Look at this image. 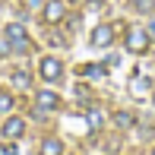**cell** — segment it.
<instances>
[{"label": "cell", "mask_w": 155, "mask_h": 155, "mask_svg": "<svg viewBox=\"0 0 155 155\" xmlns=\"http://www.w3.org/2000/svg\"><path fill=\"white\" fill-rule=\"evenodd\" d=\"M22 133H25V120L22 117H6L3 120V136L6 139H19Z\"/></svg>", "instance_id": "5b68a950"}, {"label": "cell", "mask_w": 155, "mask_h": 155, "mask_svg": "<svg viewBox=\"0 0 155 155\" xmlns=\"http://www.w3.org/2000/svg\"><path fill=\"white\" fill-rule=\"evenodd\" d=\"M114 124L120 127V130H127V127L136 124V114H130V111H117V114H114Z\"/></svg>", "instance_id": "30bf717a"}, {"label": "cell", "mask_w": 155, "mask_h": 155, "mask_svg": "<svg viewBox=\"0 0 155 155\" xmlns=\"http://www.w3.org/2000/svg\"><path fill=\"white\" fill-rule=\"evenodd\" d=\"M124 45H127V51H130V54H146V51H149V45H152V38H149V32H146V29L133 25V29L127 32V41H124Z\"/></svg>", "instance_id": "7a4b0ae2"}, {"label": "cell", "mask_w": 155, "mask_h": 155, "mask_svg": "<svg viewBox=\"0 0 155 155\" xmlns=\"http://www.w3.org/2000/svg\"><path fill=\"white\" fill-rule=\"evenodd\" d=\"M152 155H155V149H152Z\"/></svg>", "instance_id": "d6986e66"}, {"label": "cell", "mask_w": 155, "mask_h": 155, "mask_svg": "<svg viewBox=\"0 0 155 155\" xmlns=\"http://www.w3.org/2000/svg\"><path fill=\"white\" fill-rule=\"evenodd\" d=\"M146 32H149V38L155 41V22H149V29H146Z\"/></svg>", "instance_id": "e0dca14e"}, {"label": "cell", "mask_w": 155, "mask_h": 155, "mask_svg": "<svg viewBox=\"0 0 155 155\" xmlns=\"http://www.w3.org/2000/svg\"><path fill=\"white\" fill-rule=\"evenodd\" d=\"M10 54H13L10 41H6V35H0V57H10Z\"/></svg>", "instance_id": "7c38bea8"}, {"label": "cell", "mask_w": 155, "mask_h": 155, "mask_svg": "<svg viewBox=\"0 0 155 155\" xmlns=\"http://www.w3.org/2000/svg\"><path fill=\"white\" fill-rule=\"evenodd\" d=\"M38 76H41L45 82H57L60 76H63V63H60L57 57H45V60L38 63Z\"/></svg>", "instance_id": "3957f363"}, {"label": "cell", "mask_w": 155, "mask_h": 155, "mask_svg": "<svg viewBox=\"0 0 155 155\" xmlns=\"http://www.w3.org/2000/svg\"><path fill=\"white\" fill-rule=\"evenodd\" d=\"M67 16V3L63 0H45V19L48 22H63Z\"/></svg>", "instance_id": "277c9868"}, {"label": "cell", "mask_w": 155, "mask_h": 155, "mask_svg": "<svg viewBox=\"0 0 155 155\" xmlns=\"http://www.w3.org/2000/svg\"><path fill=\"white\" fill-rule=\"evenodd\" d=\"M0 155H19V149L13 143H0Z\"/></svg>", "instance_id": "5bb4252c"}, {"label": "cell", "mask_w": 155, "mask_h": 155, "mask_svg": "<svg viewBox=\"0 0 155 155\" xmlns=\"http://www.w3.org/2000/svg\"><path fill=\"white\" fill-rule=\"evenodd\" d=\"M38 108H41V111H54V108H60V95L51 92V89L38 92Z\"/></svg>", "instance_id": "ba28073f"}, {"label": "cell", "mask_w": 155, "mask_h": 155, "mask_svg": "<svg viewBox=\"0 0 155 155\" xmlns=\"http://www.w3.org/2000/svg\"><path fill=\"white\" fill-rule=\"evenodd\" d=\"M111 41H114V29H111V25H98L92 32V45L95 48H108Z\"/></svg>", "instance_id": "52a82bcc"}, {"label": "cell", "mask_w": 155, "mask_h": 155, "mask_svg": "<svg viewBox=\"0 0 155 155\" xmlns=\"http://www.w3.org/2000/svg\"><path fill=\"white\" fill-rule=\"evenodd\" d=\"M89 127H92V130H98V127H101V114H98V111H92V114H89Z\"/></svg>", "instance_id": "9a60e30c"}, {"label": "cell", "mask_w": 155, "mask_h": 155, "mask_svg": "<svg viewBox=\"0 0 155 155\" xmlns=\"http://www.w3.org/2000/svg\"><path fill=\"white\" fill-rule=\"evenodd\" d=\"M152 101H155V92H152Z\"/></svg>", "instance_id": "ac0fdd59"}, {"label": "cell", "mask_w": 155, "mask_h": 155, "mask_svg": "<svg viewBox=\"0 0 155 155\" xmlns=\"http://www.w3.org/2000/svg\"><path fill=\"white\" fill-rule=\"evenodd\" d=\"M10 82L19 89V92H29V89H32V73H29L25 67H16V70H13V76H10Z\"/></svg>", "instance_id": "8992f818"}, {"label": "cell", "mask_w": 155, "mask_h": 155, "mask_svg": "<svg viewBox=\"0 0 155 155\" xmlns=\"http://www.w3.org/2000/svg\"><path fill=\"white\" fill-rule=\"evenodd\" d=\"M3 35H6V41H10V48H13L16 54H29L32 41H29V32H25L22 22H10V25L3 29Z\"/></svg>", "instance_id": "6da1fadb"}, {"label": "cell", "mask_w": 155, "mask_h": 155, "mask_svg": "<svg viewBox=\"0 0 155 155\" xmlns=\"http://www.w3.org/2000/svg\"><path fill=\"white\" fill-rule=\"evenodd\" d=\"M13 104H16V101H13V95H10V92H0V114H10Z\"/></svg>", "instance_id": "8fae6325"}, {"label": "cell", "mask_w": 155, "mask_h": 155, "mask_svg": "<svg viewBox=\"0 0 155 155\" xmlns=\"http://www.w3.org/2000/svg\"><path fill=\"white\" fill-rule=\"evenodd\" d=\"M41 155H63V143L60 139H41Z\"/></svg>", "instance_id": "9c48e42d"}, {"label": "cell", "mask_w": 155, "mask_h": 155, "mask_svg": "<svg viewBox=\"0 0 155 155\" xmlns=\"http://www.w3.org/2000/svg\"><path fill=\"white\" fill-rule=\"evenodd\" d=\"M136 10H139V13H149V10H155V0H136Z\"/></svg>", "instance_id": "4fadbf2b"}, {"label": "cell", "mask_w": 155, "mask_h": 155, "mask_svg": "<svg viewBox=\"0 0 155 155\" xmlns=\"http://www.w3.org/2000/svg\"><path fill=\"white\" fill-rule=\"evenodd\" d=\"M41 3H45V0H25V6H29V10H32V6H41Z\"/></svg>", "instance_id": "2e32d148"}]
</instances>
